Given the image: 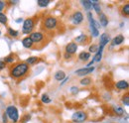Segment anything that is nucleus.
I'll use <instances>...</instances> for the list:
<instances>
[{"label":"nucleus","mask_w":129,"mask_h":123,"mask_svg":"<svg viewBox=\"0 0 129 123\" xmlns=\"http://www.w3.org/2000/svg\"><path fill=\"white\" fill-rule=\"evenodd\" d=\"M22 45L25 49H31L34 47V44H33L32 40L29 38V36L25 37L24 39H22Z\"/></svg>","instance_id":"nucleus-16"},{"label":"nucleus","mask_w":129,"mask_h":123,"mask_svg":"<svg viewBox=\"0 0 129 123\" xmlns=\"http://www.w3.org/2000/svg\"><path fill=\"white\" fill-rule=\"evenodd\" d=\"M90 57H91V55L88 52H85V51H82L81 53L79 54V56H78L79 60L81 61H87L90 59Z\"/></svg>","instance_id":"nucleus-17"},{"label":"nucleus","mask_w":129,"mask_h":123,"mask_svg":"<svg viewBox=\"0 0 129 123\" xmlns=\"http://www.w3.org/2000/svg\"><path fill=\"white\" fill-rule=\"evenodd\" d=\"M37 4L41 8H46L49 4H50V1L49 0H38L37 1Z\"/></svg>","instance_id":"nucleus-28"},{"label":"nucleus","mask_w":129,"mask_h":123,"mask_svg":"<svg viewBox=\"0 0 129 123\" xmlns=\"http://www.w3.org/2000/svg\"><path fill=\"white\" fill-rule=\"evenodd\" d=\"M70 91H71V93H72L73 95H77V94L79 93V91H80V89H79V87H78V86L73 85V86H71Z\"/></svg>","instance_id":"nucleus-33"},{"label":"nucleus","mask_w":129,"mask_h":123,"mask_svg":"<svg viewBox=\"0 0 129 123\" xmlns=\"http://www.w3.org/2000/svg\"><path fill=\"white\" fill-rule=\"evenodd\" d=\"M110 41H111L110 36L107 33H102L100 35V38H99V47H103L104 48Z\"/></svg>","instance_id":"nucleus-11"},{"label":"nucleus","mask_w":129,"mask_h":123,"mask_svg":"<svg viewBox=\"0 0 129 123\" xmlns=\"http://www.w3.org/2000/svg\"><path fill=\"white\" fill-rule=\"evenodd\" d=\"M87 113L85 111H76L72 115V121L75 123H83L87 120Z\"/></svg>","instance_id":"nucleus-6"},{"label":"nucleus","mask_w":129,"mask_h":123,"mask_svg":"<svg viewBox=\"0 0 129 123\" xmlns=\"http://www.w3.org/2000/svg\"><path fill=\"white\" fill-rule=\"evenodd\" d=\"M41 101H42L43 103L49 104V103H51V102H52V99L50 98V96H49L47 93H44V94L41 96Z\"/></svg>","instance_id":"nucleus-27"},{"label":"nucleus","mask_w":129,"mask_h":123,"mask_svg":"<svg viewBox=\"0 0 129 123\" xmlns=\"http://www.w3.org/2000/svg\"><path fill=\"white\" fill-rule=\"evenodd\" d=\"M35 20L33 18H27L23 21V27H22V33L25 35H30L35 29Z\"/></svg>","instance_id":"nucleus-5"},{"label":"nucleus","mask_w":129,"mask_h":123,"mask_svg":"<svg viewBox=\"0 0 129 123\" xmlns=\"http://www.w3.org/2000/svg\"><path fill=\"white\" fill-rule=\"evenodd\" d=\"M91 82H92L91 78L88 77H82L81 80H80V83H81V85H82V86H88V85L91 84Z\"/></svg>","instance_id":"nucleus-21"},{"label":"nucleus","mask_w":129,"mask_h":123,"mask_svg":"<svg viewBox=\"0 0 129 123\" xmlns=\"http://www.w3.org/2000/svg\"><path fill=\"white\" fill-rule=\"evenodd\" d=\"M15 21H16V23H22L24 20H23V18H18V19H16Z\"/></svg>","instance_id":"nucleus-40"},{"label":"nucleus","mask_w":129,"mask_h":123,"mask_svg":"<svg viewBox=\"0 0 129 123\" xmlns=\"http://www.w3.org/2000/svg\"><path fill=\"white\" fill-rule=\"evenodd\" d=\"M90 2H91V5H92V8L94 9V11H95V13L97 15L101 14L102 13V9H101V6H100L99 2L98 1H90Z\"/></svg>","instance_id":"nucleus-18"},{"label":"nucleus","mask_w":129,"mask_h":123,"mask_svg":"<svg viewBox=\"0 0 129 123\" xmlns=\"http://www.w3.org/2000/svg\"><path fill=\"white\" fill-rule=\"evenodd\" d=\"M121 13H122V15L123 16H127L129 15V3H125L123 6H122V8H121Z\"/></svg>","instance_id":"nucleus-26"},{"label":"nucleus","mask_w":129,"mask_h":123,"mask_svg":"<svg viewBox=\"0 0 129 123\" xmlns=\"http://www.w3.org/2000/svg\"><path fill=\"white\" fill-rule=\"evenodd\" d=\"M7 33H8V35L11 36L12 38H17V37L20 35V32H19V31L15 30V29H13V28H11V27H9V28L7 29Z\"/></svg>","instance_id":"nucleus-23"},{"label":"nucleus","mask_w":129,"mask_h":123,"mask_svg":"<svg viewBox=\"0 0 129 123\" xmlns=\"http://www.w3.org/2000/svg\"><path fill=\"white\" fill-rule=\"evenodd\" d=\"M5 113L8 117V120L12 121L13 123H17L19 121V112L16 106L14 105H8L6 107Z\"/></svg>","instance_id":"nucleus-4"},{"label":"nucleus","mask_w":129,"mask_h":123,"mask_svg":"<svg viewBox=\"0 0 129 123\" xmlns=\"http://www.w3.org/2000/svg\"><path fill=\"white\" fill-rule=\"evenodd\" d=\"M124 40H125V37H124L123 35H121V34H119V35L115 36L113 39H111L112 47L113 46H119V45H121V44L124 42Z\"/></svg>","instance_id":"nucleus-13"},{"label":"nucleus","mask_w":129,"mask_h":123,"mask_svg":"<svg viewBox=\"0 0 129 123\" xmlns=\"http://www.w3.org/2000/svg\"><path fill=\"white\" fill-rule=\"evenodd\" d=\"M29 72H30V67L25 61H21L11 67L9 74L12 78L20 79V78H24L29 74Z\"/></svg>","instance_id":"nucleus-1"},{"label":"nucleus","mask_w":129,"mask_h":123,"mask_svg":"<svg viewBox=\"0 0 129 123\" xmlns=\"http://www.w3.org/2000/svg\"><path fill=\"white\" fill-rule=\"evenodd\" d=\"M98 19H99V25L101 26V27H107V25H108V18H107V16L105 15L104 13H101V14H99L98 15Z\"/></svg>","instance_id":"nucleus-15"},{"label":"nucleus","mask_w":129,"mask_h":123,"mask_svg":"<svg viewBox=\"0 0 129 123\" xmlns=\"http://www.w3.org/2000/svg\"><path fill=\"white\" fill-rule=\"evenodd\" d=\"M112 111L116 116H122L125 113V110L121 107V106H113Z\"/></svg>","instance_id":"nucleus-19"},{"label":"nucleus","mask_w":129,"mask_h":123,"mask_svg":"<svg viewBox=\"0 0 129 123\" xmlns=\"http://www.w3.org/2000/svg\"><path fill=\"white\" fill-rule=\"evenodd\" d=\"M7 22H8V18H7L6 14H4L3 12H0V23L2 25H6Z\"/></svg>","instance_id":"nucleus-29"},{"label":"nucleus","mask_w":129,"mask_h":123,"mask_svg":"<svg viewBox=\"0 0 129 123\" xmlns=\"http://www.w3.org/2000/svg\"><path fill=\"white\" fill-rule=\"evenodd\" d=\"M115 87H116L118 90H127L129 87L128 81L125 80V79L118 80V81L115 83Z\"/></svg>","instance_id":"nucleus-12"},{"label":"nucleus","mask_w":129,"mask_h":123,"mask_svg":"<svg viewBox=\"0 0 129 123\" xmlns=\"http://www.w3.org/2000/svg\"><path fill=\"white\" fill-rule=\"evenodd\" d=\"M59 25H60L59 20L56 17H54V16H48V17H46L43 20V22H42V27H43L45 33L56 31L57 28L59 27Z\"/></svg>","instance_id":"nucleus-2"},{"label":"nucleus","mask_w":129,"mask_h":123,"mask_svg":"<svg viewBox=\"0 0 129 123\" xmlns=\"http://www.w3.org/2000/svg\"><path fill=\"white\" fill-rule=\"evenodd\" d=\"M23 120H22V122L23 123H27L28 121H30V119H31V116L29 115V114H26V115H24L23 116V118H22Z\"/></svg>","instance_id":"nucleus-34"},{"label":"nucleus","mask_w":129,"mask_h":123,"mask_svg":"<svg viewBox=\"0 0 129 123\" xmlns=\"http://www.w3.org/2000/svg\"><path fill=\"white\" fill-rule=\"evenodd\" d=\"M2 123H8V117L5 112L2 114Z\"/></svg>","instance_id":"nucleus-36"},{"label":"nucleus","mask_w":129,"mask_h":123,"mask_svg":"<svg viewBox=\"0 0 129 123\" xmlns=\"http://www.w3.org/2000/svg\"><path fill=\"white\" fill-rule=\"evenodd\" d=\"M29 38L32 40L34 46H38V47L45 45L46 41L48 40L47 34H46L45 32H41V31L32 32V33L29 35Z\"/></svg>","instance_id":"nucleus-3"},{"label":"nucleus","mask_w":129,"mask_h":123,"mask_svg":"<svg viewBox=\"0 0 129 123\" xmlns=\"http://www.w3.org/2000/svg\"><path fill=\"white\" fill-rule=\"evenodd\" d=\"M38 61H39V59H38L37 57H30V58H28V59L26 60L25 63L30 67V66H33V65H36Z\"/></svg>","instance_id":"nucleus-25"},{"label":"nucleus","mask_w":129,"mask_h":123,"mask_svg":"<svg viewBox=\"0 0 129 123\" xmlns=\"http://www.w3.org/2000/svg\"><path fill=\"white\" fill-rule=\"evenodd\" d=\"M103 47H99L98 46V51L94 54L93 58H92V61L94 63H99V61L102 60V55H103Z\"/></svg>","instance_id":"nucleus-14"},{"label":"nucleus","mask_w":129,"mask_h":123,"mask_svg":"<svg viewBox=\"0 0 129 123\" xmlns=\"http://www.w3.org/2000/svg\"><path fill=\"white\" fill-rule=\"evenodd\" d=\"M10 3H11V4H16V3H17V1H11Z\"/></svg>","instance_id":"nucleus-41"},{"label":"nucleus","mask_w":129,"mask_h":123,"mask_svg":"<svg viewBox=\"0 0 129 123\" xmlns=\"http://www.w3.org/2000/svg\"><path fill=\"white\" fill-rule=\"evenodd\" d=\"M94 67L92 66V67H90V68H81V69H79V70H77L76 71V75L77 76H79V77H86L87 75H89V74H92L93 72H94Z\"/></svg>","instance_id":"nucleus-8"},{"label":"nucleus","mask_w":129,"mask_h":123,"mask_svg":"<svg viewBox=\"0 0 129 123\" xmlns=\"http://www.w3.org/2000/svg\"><path fill=\"white\" fill-rule=\"evenodd\" d=\"M0 35H1V30H0Z\"/></svg>","instance_id":"nucleus-42"},{"label":"nucleus","mask_w":129,"mask_h":123,"mask_svg":"<svg viewBox=\"0 0 129 123\" xmlns=\"http://www.w3.org/2000/svg\"><path fill=\"white\" fill-rule=\"evenodd\" d=\"M78 45L75 43V42H71V43H69L66 48H64V51H66V53L67 54H70V55H75L76 53H77V51H78Z\"/></svg>","instance_id":"nucleus-10"},{"label":"nucleus","mask_w":129,"mask_h":123,"mask_svg":"<svg viewBox=\"0 0 129 123\" xmlns=\"http://www.w3.org/2000/svg\"><path fill=\"white\" fill-rule=\"evenodd\" d=\"M81 3L85 10L89 11L90 9H92V5H91V2L90 1H88V0H81Z\"/></svg>","instance_id":"nucleus-24"},{"label":"nucleus","mask_w":129,"mask_h":123,"mask_svg":"<svg viewBox=\"0 0 129 123\" xmlns=\"http://www.w3.org/2000/svg\"><path fill=\"white\" fill-rule=\"evenodd\" d=\"M71 21L74 25L78 26L83 22V14L81 11H75L71 16Z\"/></svg>","instance_id":"nucleus-7"},{"label":"nucleus","mask_w":129,"mask_h":123,"mask_svg":"<svg viewBox=\"0 0 129 123\" xmlns=\"http://www.w3.org/2000/svg\"><path fill=\"white\" fill-rule=\"evenodd\" d=\"M89 41V38L86 34H81L75 38V43L77 45H86Z\"/></svg>","instance_id":"nucleus-9"},{"label":"nucleus","mask_w":129,"mask_h":123,"mask_svg":"<svg viewBox=\"0 0 129 123\" xmlns=\"http://www.w3.org/2000/svg\"><path fill=\"white\" fill-rule=\"evenodd\" d=\"M4 63L7 65V64H13L15 61V58H14V55H9L7 56L5 59H4Z\"/></svg>","instance_id":"nucleus-31"},{"label":"nucleus","mask_w":129,"mask_h":123,"mask_svg":"<svg viewBox=\"0 0 129 123\" xmlns=\"http://www.w3.org/2000/svg\"><path fill=\"white\" fill-rule=\"evenodd\" d=\"M69 79H70V77H64V79H63V80L61 81V85H64V83H66V82H67V81H68Z\"/></svg>","instance_id":"nucleus-39"},{"label":"nucleus","mask_w":129,"mask_h":123,"mask_svg":"<svg viewBox=\"0 0 129 123\" xmlns=\"http://www.w3.org/2000/svg\"><path fill=\"white\" fill-rule=\"evenodd\" d=\"M121 102H122V104H124L125 106H128V105H129V95H128V93H125V94L122 96V98H121Z\"/></svg>","instance_id":"nucleus-32"},{"label":"nucleus","mask_w":129,"mask_h":123,"mask_svg":"<svg viewBox=\"0 0 129 123\" xmlns=\"http://www.w3.org/2000/svg\"><path fill=\"white\" fill-rule=\"evenodd\" d=\"M64 60H72V59H73V56H72V55H70V54L64 53Z\"/></svg>","instance_id":"nucleus-37"},{"label":"nucleus","mask_w":129,"mask_h":123,"mask_svg":"<svg viewBox=\"0 0 129 123\" xmlns=\"http://www.w3.org/2000/svg\"><path fill=\"white\" fill-rule=\"evenodd\" d=\"M5 67H6V64L3 61H0V72L3 71V70L5 69Z\"/></svg>","instance_id":"nucleus-38"},{"label":"nucleus","mask_w":129,"mask_h":123,"mask_svg":"<svg viewBox=\"0 0 129 123\" xmlns=\"http://www.w3.org/2000/svg\"><path fill=\"white\" fill-rule=\"evenodd\" d=\"M5 7H6V3L4 1H1L0 0V12H2L5 9Z\"/></svg>","instance_id":"nucleus-35"},{"label":"nucleus","mask_w":129,"mask_h":123,"mask_svg":"<svg viewBox=\"0 0 129 123\" xmlns=\"http://www.w3.org/2000/svg\"><path fill=\"white\" fill-rule=\"evenodd\" d=\"M97 51H98V45L96 44H92L90 45L89 48H88V53L91 55V54H95Z\"/></svg>","instance_id":"nucleus-30"},{"label":"nucleus","mask_w":129,"mask_h":123,"mask_svg":"<svg viewBox=\"0 0 129 123\" xmlns=\"http://www.w3.org/2000/svg\"><path fill=\"white\" fill-rule=\"evenodd\" d=\"M89 30H90V34H91V36H92V37L96 38V37L99 36V30L94 27V25H93V24H89Z\"/></svg>","instance_id":"nucleus-22"},{"label":"nucleus","mask_w":129,"mask_h":123,"mask_svg":"<svg viewBox=\"0 0 129 123\" xmlns=\"http://www.w3.org/2000/svg\"><path fill=\"white\" fill-rule=\"evenodd\" d=\"M64 77H66V74H64V71H58V72H56V74H55V76H54V78H55L57 81H60V82L64 79Z\"/></svg>","instance_id":"nucleus-20"}]
</instances>
